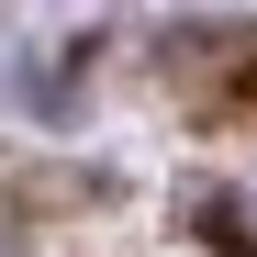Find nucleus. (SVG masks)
<instances>
[{"instance_id":"f257e3e1","label":"nucleus","mask_w":257,"mask_h":257,"mask_svg":"<svg viewBox=\"0 0 257 257\" xmlns=\"http://www.w3.org/2000/svg\"><path fill=\"white\" fill-rule=\"evenodd\" d=\"M0 257H23V235H0Z\"/></svg>"}]
</instances>
